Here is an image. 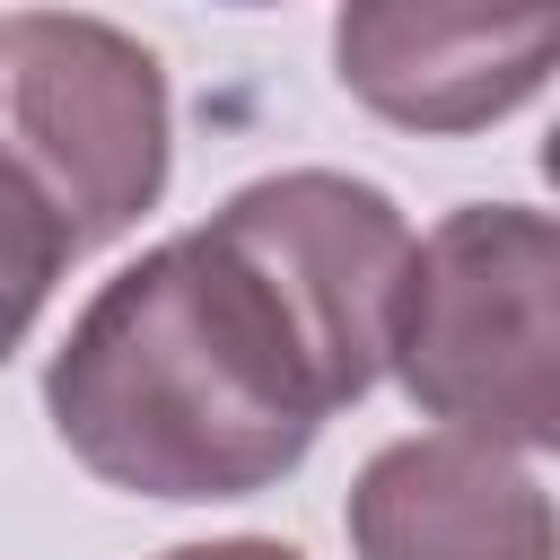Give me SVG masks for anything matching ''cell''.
<instances>
[{"label":"cell","instance_id":"1","mask_svg":"<svg viewBox=\"0 0 560 560\" xmlns=\"http://www.w3.org/2000/svg\"><path fill=\"white\" fill-rule=\"evenodd\" d=\"M411 271L402 210L332 166L228 192L122 262L44 368L61 446L140 499H245L385 376Z\"/></svg>","mask_w":560,"mask_h":560},{"label":"cell","instance_id":"3","mask_svg":"<svg viewBox=\"0 0 560 560\" xmlns=\"http://www.w3.org/2000/svg\"><path fill=\"white\" fill-rule=\"evenodd\" d=\"M0 149L35 175V192L61 210L79 254L122 236L166 192L158 52L70 9L0 18Z\"/></svg>","mask_w":560,"mask_h":560},{"label":"cell","instance_id":"2","mask_svg":"<svg viewBox=\"0 0 560 560\" xmlns=\"http://www.w3.org/2000/svg\"><path fill=\"white\" fill-rule=\"evenodd\" d=\"M385 368L481 446H560V236L534 201L446 210L402 271Z\"/></svg>","mask_w":560,"mask_h":560},{"label":"cell","instance_id":"7","mask_svg":"<svg viewBox=\"0 0 560 560\" xmlns=\"http://www.w3.org/2000/svg\"><path fill=\"white\" fill-rule=\"evenodd\" d=\"M166 560H298L289 542H262V534H228V542H184Z\"/></svg>","mask_w":560,"mask_h":560},{"label":"cell","instance_id":"4","mask_svg":"<svg viewBox=\"0 0 560 560\" xmlns=\"http://www.w3.org/2000/svg\"><path fill=\"white\" fill-rule=\"evenodd\" d=\"M560 52L551 9H411L368 0L332 18L341 88L402 131H481L516 114Z\"/></svg>","mask_w":560,"mask_h":560},{"label":"cell","instance_id":"5","mask_svg":"<svg viewBox=\"0 0 560 560\" xmlns=\"http://www.w3.org/2000/svg\"><path fill=\"white\" fill-rule=\"evenodd\" d=\"M359 560H551L542 481L481 438H394L350 481Z\"/></svg>","mask_w":560,"mask_h":560},{"label":"cell","instance_id":"6","mask_svg":"<svg viewBox=\"0 0 560 560\" xmlns=\"http://www.w3.org/2000/svg\"><path fill=\"white\" fill-rule=\"evenodd\" d=\"M79 262V236L61 228V210L35 192V175L0 149V359L35 332L52 280Z\"/></svg>","mask_w":560,"mask_h":560}]
</instances>
